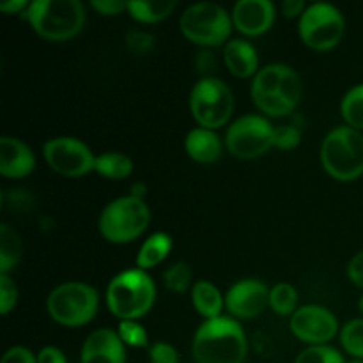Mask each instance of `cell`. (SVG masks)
Here are the masks:
<instances>
[{
    "instance_id": "6da1fadb",
    "label": "cell",
    "mask_w": 363,
    "mask_h": 363,
    "mask_svg": "<svg viewBox=\"0 0 363 363\" xmlns=\"http://www.w3.org/2000/svg\"><path fill=\"white\" fill-rule=\"evenodd\" d=\"M247 357V337L230 318L208 319L194 339L197 363H243Z\"/></svg>"
},
{
    "instance_id": "7a4b0ae2",
    "label": "cell",
    "mask_w": 363,
    "mask_h": 363,
    "mask_svg": "<svg viewBox=\"0 0 363 363\" xmlns=\"http://www.w3.org/2000/svg\"><path fill=\"white\" fill-rule=\"evenodd\" d=\"M301 98L298 74L284 64H269L257 71L252 82V99L259 110L269 116H287Z\"/></svg>"
},
{
    "instance_id": "3957f363",
    "label": "cell",
    "mask_w": 363,
    "mask_h": 363,
    "mask_svg": "<svg viewBox=\"0 0 363 363\" xmlns=\"http://www.w3.org/2000/svg\"><path fill=\"white\" fill-rule=\"evenodd\" d=\"M156 287L144 269H126L113 277L106 289V303L110 312L123 321L144 315L155 303Z\"/></svg>"
},
{
    "instance_id": "277c9868",
    "label": "cell",
    "mask_w": 363,
    "mask_h": 363,
    "mask_svg": "<svg viewBox=\"0 0 363 363\" xmlns=\"http://www.w3.org/2000/svg\"><path fill=\"white\" fill-rule=\"evenodd\" d=\"M23 16L45 39L64 41L82 30L85 11L78 0H35L25 9Z\"/></svg>"
},
{
    "instance_id": "5b68a950",
    "label": "cell",
    "mask_w": 363,
    "mask_h": 363,
    "mask_svg": "<svg viewBox=\"0 0 363 363\" xmlns=\"http://www.w3.org/2000/svg\"><path fill=\"white\" fill-rule=\"evenodd\" d=\"M321 162L330 176L350 181L363 174V135L350 126L330 131L321 145Z\"/></svg>"
},
{
    "instance_id": "8992f818",
    "label": "cell",
    "mask_w": 363,
    "mask_h": 363,
    "mask_svg": "<svg viewBox=\"0 0 363 363\" xmlns=\"http://www.w3.org/2000/svg\"><path fill=\"white\" fill-rule=\"evenodd\" d=\"M149 223V208L135 197H121L110 202L99 216V230L113 243H126L145 230Z\"/></svg>"
},
{
    "instance_id": "52a82bcc",
    "label": "cell",
    "mask_w": 363,
    "mask_h": 363,
    "mask_svg": "<svg viewBox=\"0 0 363 363\" xmlns=\"http://www.w3.org/2000/svg\"><path fill=\"white\" fill-rule=\"evenodd\" d=\"M98 308V293L82 282H66L48 296V312L64 326H82L91 321Z\"/></svg>"
},
{
    "instance_id": "ba28073f",
    "label": "cell",
    "mask_w": 363,
    "mask_h": 363,
    "mask_svg": "<svg viewBox=\"0 0 363 363\" xmlns=\"http://www.w3.org/2000/svg\"><path fill=\"white\" fill-rule=\"evenodd\" d=\"M179 25L181 32L190 41L204 46H216L229 38L233 21L218 4L199 2L184 11Z\"/></svg>"
},
{
    "instance_id": "9c48e42d",
    "label": "cell",
    "mask_w": 363,
    "mask_h": 363,
    "mask_svg": "<svg viewBox=\"0 0 363 363\" xmlns=\"http://www.w3.org/2000/svg\"><path fill=\"white\" fill-rule=\"evenodd\" d=\"M190 108L195 121L206 130L220 128L229 121L230 113H233V92L218 78H202L191 91Z\"/></svg>"
},
{
    "instance_id": "30bf717a",
    "label": "cell",
    "mask_w": 363,
    "mask_h": 363,
    "mask_svg": "<svg viewBox=\"0 0 363 363\" xmlns=\"http://www.w3.org/2000/svg\"><path fill=\"white\" fill-rule=\"evenodd\" d=\"M344 34V18L332 4H312L300 18V35L314 50L333 48Z\"/></svg>"
},
{
    "instance_id": "8fae6325",
    "label": "cell",
    "mask_w": 363,
    "mask_h": 363,
    "mask_svg": "<svg viewBox=\"0 0 363 363\" xmlns=\"http://www.w3.org/2000/svg\"><path fill=\"white\" fill-rule=\"evenodd\" d=\"M275 128L259 116L240 117L227 130V149L233 156L241 160H252L264 155L273 145Z\"/></svg>"
},
{
    "instance_id": "7c38bea8",
    "label": "cell",
    "mask_w": 363,
    "mask_h": 363,
    "mask_svg": "<svg viewBox=\"0 0 363 363\" xmlns=\"http://www.w3.org/2000/svg\"><path fill=\"white\" fill-rule=\"evenodd\" d=\"M45 158L55 172L62 176H84L94 170L96 156L78 138L59 137L45 144Z\"/></svg>"
},
{
    "instance_id": "4fadbf2b",
    "label": "cell",
    "mask_w": 363,
    "mask_h": 363,
    "mask_svg": "<svg viewBox=\"0 0 363 363\" xmlns=\"http://www.w3.org/2000/svg\"><path fill=\"white\" fill-rule=\"evenodd\" d=\"M337 319L328 308L319 305H307L298 308L291 318V330L298 339L312 346H323L337 333Z\"/></svg>"
},
{
    "instance_id": "5bb4252c",
    "label": "cell",
    "mask_w": 363,
    "mask_h": 363,
    "mask_svg": "<svg viewBox=\"0 0 363 363\" xmlns=\"http://www.w3.org/2000/svg\"><path fill=\"white\" fill-rule=\"evenodd\" d=\"M225 303L230 314L236 318H257L269 303V291L259 280H241L230 287Z\"/></svg>"
},
{
    "instance_id": "9a60e30c",
    "label": "cell",
    "mask_w": 363,
    "mask_h": 363,
    "mask_svg": "<svg viewBox=\"0 0 363 363\" xmlns=\"http://www.w3.org/2000/svg\"><path fill=\"white\" fill-rule=\"evenodd\" d=\"M275 6L269 0H240L234 6L233 21L243 34H262L272 27Z\"/></svg>"
},
{
    "instance_id": "2e32d148",
    "label": "cell",
    "mask_w": 363,
    "mask_h": 363,
    "mask_svg": "<svg viewBox=\"0 0 363 363\" xmlns=\"http://www.w3.org/2000/svg\"><path fill=\"white\" fill-rule=\"evenodd\" d=\"M82 363H124V346L112 330H96L82 347Z\"/></svg>"
},
{
    "instance_id": "e0dca14e",
    "label": "cell",
    "mask_w": 363,
    "mask_h": 363,
    "mask_svg": "<svg viewBox=\"0 0 363 363\" xmlns=\"http://www.w3.org/2000/svg\"><path fill=\"white\" fill-rule=\"evenodd\" d=\"M35 160L30 149L18 138H0V172L6 177H25L34 170Z\"/></svg>"
},
{
    "instance_id": "ac0fdd59",
    "label": "cell",
    "mask_w": 363,
    "mask_h": 363,
    "mask_svg": "<svg viewBox=\"0 0 363 363\" xmlns=\"http://www.w3.org/2000/svg\"><path fill=\"white\" fill-rule=\"evenodd\" d=\"M223 59L234 77L247 78L257 71V52L250 43L243 41V39H233L230 43H227L225 50H223Z\"/></svg>"
},
{
    "instance_id": "d6986e66",
    "label": "cell",
    "mask_w": 363,
    "mask_h": 363,
    "mask_svg": "<svg viewBox=\"0 0 363 363\" xmlns=\"http://www.w3.org/2000/svg\"><path fill=\"white\" fill-rule=\"evenodd\" d=\"M184 145H186L188 155L199 163L216 162L222 156V142H220L218 135L206 128H197V130L190 131Z\"/></svg>"
},
{
    "instance_id": "ffe728a7",
    "label": "cell",
    "mask_w": 363,
    "mask_h": 363,
    "mask_svg": "<svg viewBox=\"0 0 363 363\" xmlns=\"http://www.w3.org/2000/svg\"><path fill=\"white\" fill-rule=\"evenodd\" d=\"M191 300H194V307L197 308V312H201L204 318H220V312L223 308V298L211 282L199 280L191 289Z\"/></svg>"
},
{
    "instance_id": "44dd1931",
    "label": "cell",
    "mask_w": 363,
    "mask_h": 363,
    "mask_svg": "<svg viewBox=\"0 0 363 363\" xmlns=\"http://www.w3.org/2000/svg\"><path fill=\"white\" fill-rule=\"evenodd\" d=\"M172 248V240H170L169 234L165 233H156L142 245V248L138 250L137 257V266L140 269L152 268V266L160 264L163 259L167 257V254Z\"/></svg>"
},
{
    "instance_id": "7402d4cb",
    "label": "cell",
    "mask_w": 363,
    "mask_h": 363,
    "mask_svg": "<svg viewBox=\"0 0 363 363\" xmlns=\"http://www.w3.org/2000/svg\"><path fill=\"white\" fill-rule=\"evenodd\" d=\"M177 4L174 0H133L128 2V11L131 16L144 23H152L169 16Z\"/></svg>"
},
{
    "instance_id": "603a6c76",
    "label": "cell",
    "mask_w": 363,
    "mask_h": 363,
    "mask_svg": "<svg viewBox=\"0 0 363 363\" xmlns=\"http://www.w3.org/2000/svg\"><path fill=\"white\" fill-rule=\"evenodd\" d=\"M94 170L108 179H124L133 170V163L123 152H105L96 156Z\"/></svg>"
},
{
    "instance_id": "cb8c5ba5",
    "label": "cell",
    "mask_w": 363,
    "mask_h": 363,
    "mask_svg": "<svg viewBox=\"0 0 363 363\" xmlns=\"http://www.w3.org/2000/svg\"><path fill=\"white\" fill-rule=\"evenodd\" d=\"M21 255V243L7 223L0 227V273L7 275Z\"/></svg>"
},
{
    "instance_id": "d4e9b609",
    "label": "cell",
    "mask_w": 363,
    "mask_h": 363,
    "mask_svg": "<svg viewBox=\"0 0 363 363\" xmlns=\"http://www.w3.org/2000/svg\"><path fill=\"white\" fill-rule=\"evenodd\" d=\"M298 293L291 284L280 282L269 291V305L280 315L294 314L296 312Z\"/></svg>"
},
{
    "instance_id": "484cf974",
    "label": "cell",
    "mask_w": 363,
    "mask_h": 363,
    "mask_svg": "<svg viewBox=\"0 0 363 363\" xmlns=\"http://www.w3.org/2000/svg\"><path fill=\"white\" fill-rule=\"evenodd\" d=\"M342 116L354 130H363V84L351 89L342 99Z\"/></svg>"
},
{
    "instance_id": "4316f807",
    "label": "cell",
    "mask_w": 363,
    "mask_h": 363,
    "mask_svg": "<svg viewBox=\"0 0 363 363\" xmlns=\"http://www.w3.org/2000/svg\"><path fill=\"white\" fill-rule=\"evenodd\" d=\"M340 342L354 358H363V319H353L344 326Z\"/></svg>"
},
{
    "instance_id": "83f0119b",
    "label": "cell",
    "mask_w": 363,
    "mask_h": 363,
    "mask_svg": "<svg viewBox=\"0 0 363 363\" xmlns=\"http://www.w3.org/2000/svg\"><path fill=\"white\" fill-rule=\"evenodd\" d=\"M163 280H165L167 289L174 291V293H184L191 284L190 266L184 262H176L163 273Z\"/></svg>"
},
{
    "instance_id": "f1b7e54d",
    "label": "cell",
    "mask_w": 363,
    "mask_h": 363,
    "mask_svg": "<svg viewBox=\"0 0 363 363\" xmlns=\"http://www.w3.org/2000/svg\"><path fill=\"white\" fill-rule=\"evenodd\" d=\"M294 363H346L337 350L330 346H311L305 350Z\"/></svg>"
},
{
    "instance_id": "f546056e",
    "label": "cell",
    "mask_w": 363,
    "mask_h": 363,
    "mask_svg": "<svg viewBox=\"0 0 363 363\" xmlns=\"http://www.w3.org/2000/svg\"><path fill=\"white\" fill-rule=\"evenodd\" d=\"M117 335L121 337L123 344H128L131 347H144L147 346V333L142 328L140 325H137L135 321H123L117 330Z\"/></svg>"
},
{
    "instance_id": "4dcf8cb0",
    "label": "cell",
    "mask_w": 363,
    "mask_h": 363,
    "mask_svg": "<svg viewBox=\"0 0 363 363\" xmlns=\"http://www.w3.org/2000/svg\"><path fill=\"white\" fill-rule=\"evenodd\" d=\"M300 130L296 126H280L275 128L273 133V145L280 149H294L300 144Z\"/></svg>"
},
{
    "instance_id": "1f68e13d",
    "label": "cell",
    "mask_w": 363,
    "mask_h": 363,
    "mask_svg": "<svg viewBox=\"0 0 363 363\" xmlns=\"http://www.w3.org/2000/svg\"><path fill=\"white\" fill-rule=\"evenodd\" d=\"M18 298L16 286L13 280L7 275H0V307H2V314H9L11 308L14 307Z\"/></svg>"
},
{
    "instance_id": "d6a6232c",
    "label": "cell",
    "mask_w": 363,
    "mask_h": 363,
    "mask_svg": "<svg viewBox=\"0 0 363 363\" xmlns=\"http://www.w3.org/2000/svg\"><path fill=\"white\" fill-rule=\"evenodd\" d=\"M149 362L151 363H179L177 351L170 344L156 342L149 351Z\"/></svg>"
},
{
    "instance_id": "836d02e7",
    "label": "cell",
    "mask_w": 363,
    "mask_h": 363,
    "mask_svg": "<svg viewBox=\"0 0 363 363\" xmlns=\"http://www.w3.org/2000/svg\"><path fill=\"white\" fill-rule=\"evenodd\" d=\"M126 45L133 53H145L155 45V38L151 34H147V32L131 30L126 35Z\"/></svg>"
},
{
    "instance_id": "e575fe53",
    "label": "cell",
    "mask_w": 363,
    "mask_h": 363,
    "mask_svg": "<svg viewBox=\"0 0 363 363\" xmlns=\"http://www.w3.org/2000/svg\"><path fill=\"white\" fill-rule=\"evenodd\" d=\"M0 363H38V358H34V354L28 350H25V347L16 346L11 347V350L4 354L2 362Z\"/></svg>"
},
{
    "instance_id": "d590c367",
    "label": "cell",
    "mask_w": 363,
    "mask_h": 363,
    "mask_svg": "<svg viewBox=\"0 0 363 363\" xmlns=\"http://www.w3.org/2000/svg\"><path fill=\"white\" fill-rule=\"evenodd\" d=\"M92 7L103 14H117L123 9H128V2H121V0H92Z\"/></svg>"
},
{
    "instance_id": "8d00e7d4",
    "label": "cell",
    "mask_w": 363,
    "mask_h": 363,
    "mask_svg": "<svg viewBox=\"0 0 363 363\" xmlns=\"http://www.w3.org/2000/svg\"><path fill=\"white\" fill-rule=\"evenodd\" d=\"M347 275L358 287H363V250L351 259L350 266H347Z\"/></svg>"
},
{
    "instance_id": "74e56055",
    "label": "cell",
    "mask_w": 363,
    "mask_h": 363,
    "mask_svg": "<svg viewBox=\"0 0 363 363\" xmlns=\"http://www.w3.org/2000/svg\"><path fill=\"white\" fill-rule=\"evenodd\" d=\"M38 363H66L62 351L57 350V347H43L38 354Z\"/></svg>"
},
{
    "instance_id": "f35d334b",
    "label": "cell",
    "mask_w": 363,
    "mask_h": 363,
    "mask_svg": "<svg viewBox=\"0 0 363 363\" xmlns=\"http://www.w3.org/2000/svg\"><path fill=\"white\" fill-rule=\"evenodd\" d=\"M305 2L303 0H286V2L282 4V11L284 14H286L287 18H294L298 16V14H303L305 13Z\"/></svg>"
},
{
    "instance_id": "ab89813d",
    "label": "cell",
    "mask_w": 363,
    "mask_h": 363,
    "mask_svg": "<svg viewBox=\"0 0 363 363\" xmlns=\"http://www.w3.org/2000/svg\"><path fill=\"white\" fill-rule=\"evenodd\" d=\"M197 67L201 73H209L211 69H215L216 67V60H215V55H211L209 52H204L199 55L197 59Z\"/></svg>"
},
{
    "instance_id": "60d3db41",
    "label": "cell",
    "mask_w": 363,
    "mask_h": 363,
    "mask_svg": "<svg viewBox=\"0 0 363 363\" xmlns=\"http://www.w3.org/2000/svg\"><path fill=\"white\" fill-rule=\"evenodd\" d=\"M28 6H30V4L25 2V0H9V2L0 4V9H2L4 13H20V11L27 9Z\"/></svg>"
},
{
    "instance_id": "b9f144b4",
    "label": "cell",
    "mask_w": 363,
    "mask_h": 363,
    "mask_svg": "<svg viewBox=\"0 0 363 363\" xmlns=\"http://www.w3.org/2000/svg\"><path fill=\"white\" fill-rule=\"evenodd\" d=\"M145 186L142 183H135L133 184V188H131V197H135V199H144V195H145Z\"/></svg>"
},
{
    "instance_id": "7bdbcfd3",
    "label": "cell",
    "mask_w": 363,
    "mask_h": 363,
    "mask_svg": "<svg viewBox=\"0 0 363 363\" xmlns=\"http://www.w3.org/2000/svg\"><path fill=\"white\" fill-rule=\"evenodd\" d=\"M346 363H363V358H353V360H350Z\"/></svg>"
},
{
    "instance_id": "ee69618b",
    "label": "cell",
    "mask_w": 363,
    "mask_h": 363,
    "mask_svg": "<svg viewBox=\"0 0 363 363\" xmlns=\"http://www.w3.org/2000/svg\"><path fill=\"white\" fill-rule=\"evenodd\" d=\"M358 307H360V311H362V314H363V296L360 298V303H358Z\"/></svg>"
}]
</instances>
